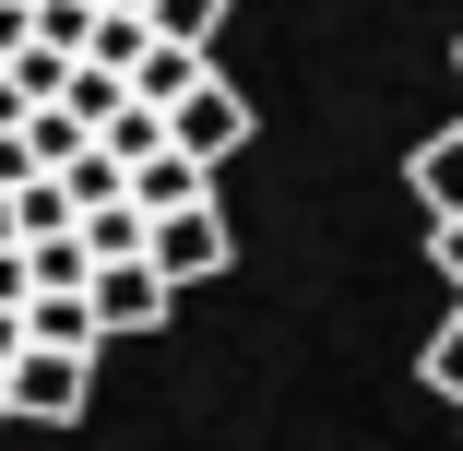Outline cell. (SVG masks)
Returning a JSON list of instances; mask_svg holds the SVG:
<instances>
[{
	"label": "cell",
	"mask_w": 463,
	"mask_h": 451,
	"mask_svg": "<svg viewBox=\"0 0 463 451\" xmlns=\"http://www.w3.org/2000/svg\"><path fill=\"white\" fill-rule=\"evenodd\" d=\"M36 48L48 60H83V48H96V0H36Z\"/></svg>",
	"instance_id": "cell-11"
},
{
	"label": "cell",
	"mask_w": 463,
	"mask_h": 451,
	"mask_svg": "<svg viewBox=\"0 0 463 451\" xmlns=\"http://www.w3.org/2000/svg\"><path fill=\"white\" fill-rule=\"evenodd\" d=\"M155 48H191V60H214V36H226V0H155Z\"/></svg>",
	"instance_id": "cell-9"
},
{
	"label": "cell",
	"mask_w": 463,
	"mask_h": 451,
	"mask_svg": "<svg viewBox=\"0 0 463 451\" xmlns=\"http://www.w3.org/2000/svg\"><path fill=\"white\" fill-rule=\"evenodd\" d=\"M166 143H178V155H191V166H226V155L250 143V96H238V83L214 71V83H203V96H191V108H178V119H166Z\"/></svg>",
	"instance_id": "cell-2"
},
{
	"label": "cell",
	"mask_w": 463,
	"mask_h": 451,
	"mask_svg": "<svg viewBox=\"0 0 463 451\" xmlns=\"http://www.w3.org/2000/svg\"><path fill=\"white\" fill-rule=\"evenodd\" d=\"M143 261H155L166 286H203V274H226V261H238V238H226V202H191V214H166Z\"/></svg>",
	"instance_id": "cell-1"
},
{
	"label": "cell",
	"mask_w": 463,
	"mask_h": 451,
	"mask_svg": "<svg viewBox=\"0 0 463 451\" xmlns=\"http://www.w3.org/2000/svg\"><path fill=\"white\" fill-rule=\"evenodd\" d=\"M428 261L451 274V297H463V226H428Z\"/></svg>",
	"instance_id": "cell-14"
},
{
	"label": "cell",
	"mask_w": 463,
	"mask_h": 451,
	"mask_svg": "<svg viewBox=\"0 0 463 451\" xmlns=\"http://www.w3.org/2000/svg\"><path fill=\"white\" fill-rule=\"evenodd\" d=\"M60 108H71L83 131H96V143H108V131L131 119V83H119V71H96V60H83V71H71V96H60Z\"/></svg>",
	"instance_id": "cell-10"
},
{
	"label": "cell",
	"mask_w": 463,
	"mask_h": 451,
	"mask_svg": "<svg viewBox=\"0 0 463 451\" xmlns=\"http://www.w3.org/2000/svg\"><path fill=\"white\" fill-rule=\"evenodd\" d=\"M0 309H36V249H0Z\"/></svg>",
	"instance_id": "cell-13"
},
{
	"label": "cell",
	"mask_w": 463,
	"mask_h": 451,
	"mask_svg": "<svg viewBox=\"0 0 463 451\" xmlns=\"http://www.w3.org/2000/svg\"><path fill=\"white\" fill-rule=\"evenodd\" d=\"M416 369H428V392H451V404H463V309L428 333V356H416Z\"/></svg>",
	"instance_id": "cell-12"
},
{
	"label": "cell",
	"mask_w": 463,
	"mask_h": 451,
	"mask_svg": "<svg viewBox=\"0 0 463 451\" xmlns=\"http://www.w3.org/2000/svg\"><path fill=\"white\" fill-rule=\"evenodd\" d=\"M96 13H155V0H96Z\"/></svg>",
	"instance_id": "cell-15"
},
{
	"label": "cell",
	"mask_w": 463,
	"mask_h": 451,
	"mask_svg": "<svg viewBox=\"0 0 463 451\" xmlns=\"http://www.w3.org/2000/svg\"><path fill=\"white\" fill-rule=\"evenodd\" d=\"M83 297H96V321H108V333H155L178 286L155 274V261H108V274H96V286H83Z\"/></svg>",
	"instance_id": "cell-4"
},
{
	"label": "cell",
	"mask_w": 463,
	"mask_h": 451,
	"mask_svg": "<svg viewBox=\"0 0 463 451\" xmlns=\"http://www.w3.org/2000/svg\"><path fill=\"white\" fill-rule=\"evenodd\" d=\"M0 428H13V369H0Z\"/></svg>",
	"instance_id": "cell-16"
},
{
	"label": "cell",
	"mask_w": 463,
	"mask_h": 451,
	"mask_svg": "<svg viewBox=\"0 0 463 451\" xmlns=\"http://www.w3.org/2000/svg\"><path fill=\"white\" fill-rule=\"evenodd\" d=\"M24 155H36V178H71L83 155H96V131H83L71 108H36V119H24Z\"/></svg>",
	"instance_id": "cell-8"
},
{
	"label": "cell",
	"mask_w": 463,
	"mask_h": 451,
	"mask_svg": "<svg viewBox=\"0 0 463 451\" xmlns=\"http://www.w3.org/2000/svg\"><path fill=\"white\" fill-rule=\"evenodd\" d=\"M96 344H108L96 297H36L24 309V356H96Z\"/></svg>",
	"instance_id": "cell-5"
},
{
	"label": "cell",
	"mask_w": 463,
	"mask_h": 451,
	"mask_svg": "<svg viewBox=\"0 0 463 451\" xmlns=\"http://www.w3.org/2000/svg\"><path fill=\"white\" fill-rule=\"evenodd\" d=\"M131 202H143V214L166 226V214H191V202H214V166H191V155L166 143L155 166H131Z\"/></svg>",
	"instance_id": "cell-6"
},
{
	"label": "cell",
	"mask_w": 463,
	"mask_h": 451,
	"mask_svg": "<svg viewBox=\"0 0 463 451\" xmlns=\"http://www.w3.org/2000/svg\"><path fill=\"white\" fill-rule=\"evenodd\" d=\"M404 178H416V202H428V226H463V131H428Z\"/></svg>",
	"instance_id": "cell-7"
},
{
	"label": "cell",
	"mask_w": 463,
	"mask_h": 451,
	"mask_svg": "<svg viewBox=\"0 0 463 451\" xmlns=\"http://www.w3.org/2000/svg\"><path fill=\"white\" fill-rule=\"evenodd\" d=\"M83 392H96V356H24L13 369V416H36V428H71Z\"/></svg>",
	"instance_id": "cell-3"
}]
</instances>
